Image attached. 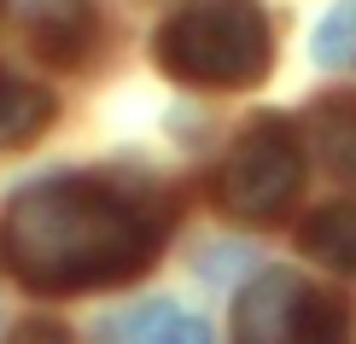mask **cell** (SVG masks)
I'll use <instances>...</instances> for the list:
<instances>
[{
    "label": "cell",
    "mask_w": 356,
    "mask_h": 344,
    "mask_svg": "<svg viewBox=\"0 0 356 344\" xmlns=\"http://www.w3.org/2000/svg\"><path fill=\"white\" fill-rule=\"evenodd\" d=\"M298 181H304V158L292 129L280 117H257L234 140V152L216 175V193L228 204V216L240 222H280L298 199Z\"/></svg>",
    "instance_id": "obj_4"
},
{
    "label": "cell",
    "mask_w": 356,
    "mask_h": 344,
    "mask_svg": "<svg viewBox=\"0 0 356 344\" xmlns=\"http://www.w3.org/2000/svg\"><path fill=\"white\" fill-rule=\"evenodd\" d=\"M129 344H211V327L175 304H152V309H140Z\"/></svg>",
    "instance_id": "obj_9"
},
{
    "label": "cell",
    "mask_w": 356,
    "mask_h": 344,
    "mask_svg": "<svg viewBox=\"0 0 356 344\" xmlns=\"http://www.w3.org/2000/svg\"><path fill=\"white\" fill-rule=\"evenodd\" d=\"M304 251L333 275H356V204H327L304 222Z\"/></svg>",
    "instance_id": "obj_6"
},
{
    "label": "cell",
    "mask_w": 356,
    "mask_h": 344,
    "mask_svg": "<svg viewBox=\"0 0 356 344\" xmlns=\"http://www.w3.org/2000/svg\"><path fill=\"white\" fill-rule=\"evenodd\" d=\"M269 53L263 0H187L158 29V65L187 88H251L269 76Z\"/></svg>",
    "instance_id": "obj_2"
},
{
    "label": "cell",
    "mask_w": 356,
    "mask_h": 344,
    "mask_svg": "<svg viewBox=\"0 0 356 344\" xmlns=\"http://www.w3.org/2000/svg\"><path fill=\"white\" fill-rule=\"evenodd\" d=\"M18 12H24V29L35 35V47L58 65H76L99 35L94 0H18Z\"/></svg>",
    "instance_id": "obj_5"
},
{
    "label": "cell",
    "mask_w": 356,
    "mask_h": 344,
    "mask_svg": "<svg viewBox=\"0 0 356 344\" xmlns=\"http://www.w3.org/2000/svg\"><path fill=\"white\" fill-rule=\"evenodd\" d=\"M12 344H70V338H65V327H53V321H29V327L12 333Z\"/></svg>",
    "instance_id": "obj_11"
},
{
    "label": "cell",
    "mask_w": 356,
    "mask_h": 344,
    "mask_svg": "<svg viewBox=\"0 0 356 344\" xmlns=\"http://www.w3.org/2000/svg\"><path fill=\"white\" fill-rule=\"evenodd\" d=\"M0 251L35 292H94L158 257V222L106 181H41L6 211Z\"/></svg>",
    "instance_id": "obj_1"
},
{
    "label": "cell",
    "mask_w": 356,
    "mask_h": 344,
    "mask_svg": "<svg viewBox=\"0 0 356 344\" xmlns=\"http://www.w3.org/2000/svg\"><path fill=\"white\" fill-rule=\"evenodd\" d=\"M234 344H350V309L292 268L257 275L234 309Z\"/></svg>",
    "instance_id": "obj_3"
},
{
    "label": "cell",
    "mask_w": 356,
    "mask_h": 344,
    "mask_svg": "<svg viewBox=\"0 0 356 344\" xmlns=\"http://www.w3.org/2000/svg\"><path fill=\"white\" fill-rule=\"evenodd\" d=\"M309 140L327 158V170L356 181V99H321L309 111Z\"/></svg>",
    "instance_id": "obj_7"
},
{
    "label": "cell",
    "mask_w": 356,
    "mask_h": 344,
    "mask_svg": "<svg viewBox=\"0 0 356 344\" xmlns=\"http://www.w3.org/2000/svg\"><path fill=\"white\" fill-rule=\"evenodd\" d=\"M316 65H356V0L327 12L316 29Z\"/></svg>",
    "instance_id": "obj_10"
},
{
    "label": "cell",
    "mask_w": 356,
    "mask_h": 344,
    "mask_svg": "<svg viewBox=\"0 0 356 344\" xmlns=\"http://www.w3.org/2000/svg\"><path fill=\"white\" fill-rule=\"evenodd\" d=\"M47 123H53V99L41 88L0 76V146H18L29 134H41Z\"/></svg>",
    "instance_id": "obj_8"
}]
</instances>
